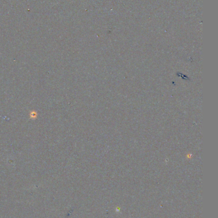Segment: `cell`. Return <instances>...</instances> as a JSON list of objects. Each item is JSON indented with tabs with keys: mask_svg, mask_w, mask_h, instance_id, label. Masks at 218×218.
I'll return each mask as SVG.
<instances>
[]
</instances>
